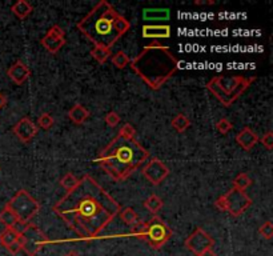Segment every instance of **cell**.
<instances>
[{"mask_svg":"<svg viewBox=\"0 0 273 256\" xmlns=\"http://www.w3.org/2000/svg\"><path fill=\"white\" fill-rule=\"evenodd\" d=\"M52 210L80 239L91 240L120 214L121 206L92 176L84 175Z\"/></svg>","mask_w":273,"mask_h":256,"instance_id":"6da1fadb","label":"cell"},{"mask_svg":"<svg viewBox=\"0 0 273 256\" xmlns=\"http://www.w3.org/2000/svg\"><path fill=\"white\" fill-rule=\"evenodd\" d=\"M150 152L136 140L116 136L97 156V163L112 179L121 182L138 171Z\"/></svg>","mask_w":273,"mask_h":256,"instance_id":"7a4b0ae2","label":"cell"},{"mask_svg":"<svg viewBox=\"0 0 273 256\" xmlns=\"http://www.w3.org/2000/svg\"><path fill=\"white\" fill-rule=\"evenodd\" d=\"M129 65L151 90H159L176 72L179 60L168 47L155 40L133 57Z\"/></svg>","mask_w":273,"mask_h":256,"instance_id":"3957f363","label":"cell"},{"mask_svg":"<svg viewBox=\"0 0 273 256\" xmlns=\"http://www.w3.org/2000/svg\"><path fill=\"white\" fill-rule=\"evenodd\" d=\"M117 11L111 4L101 0L77 23V30L97 47L111 48L120 35L115 30Z\"/></svg>","mask_w":273,"mask_h":256,"instance_id":"277c9868","label":"cell"},{"mask_svg":"<svg viewBox=\"0 0 273 256\" xmlns=\"http://www.w3.org/2000/svg\"><path fill=\"white\" fill-rule=\"evenodd\" d=\"M254 80H256L254 76H215L208 81L207 90L224 107H231L232 104L253 84Z\"/></svg>","mask_w":273,"mask_h":256,"instance_id":"5b68a950","label":"cell"},{"mask_svg":"<svg viewBox=\"0 0 273 256\" xmlns=\"http://www.w3.org/2000/svg\"><path fill=\"white\" fill-rule=\"evenodd\" d=\"M132 233H135L136 236L148 241V244L155 249L162 248L163 245L172 237V229L163 222V219L156 215L148 222L139 223L138 226L133 227Z\"/></svg>","mask_w":273,"mask_h":256,"instance_id":"8992f818","label":"cell"},{"mask_svg":"<svg viewBox=\"0 0 273 256\" xmlns=\"http://www.w3.org/2000/svg\"><path fill=\"white\" fill-rule=\"evenodd\" d=\"M19 218L20 223L27 224L40 210V204L26 190H19L6 204Z\"/></svg>","mask_w":273,"mask_h":256,"instance_id":"52a82bcc","label":"cell"},{"mask_svg":"<svg viewBox=\"0 0 273 256\" xmlns=\"http://www.w3.org/2000/svg\"><path fill=\"white\" fill-rule=\"evenodd\" d=\"M47 241H48V237L46 236V233L32 223L24 224L23 228L20 229L19 244L22 247V251H24L28 256L38 255Z\"/></svg>","mask_w":273,"mask_h":256,"instance_id":"ba28073f","label":"cell"},{"mask_svg":"<svg viewBox=\"0 0 273 256\" xmlns=\"http://www.w3.org/2000/svg\"><path fill=\"white\" fill-rule=\"evenodd\" d=\"M224 196L225 200V212H229L232 216H240L252 206V199L244 191L232 188Z\"/></svg>","mask_w":273,"mask_h":256,"instance_id":"9c48e42d","label":"cell"},{"mask_svg":"<svg viewBox=\"0 0 273 256\" xmlns=\"http://www.w3.org/2000/svg\"><path fill=\"white\" fill-rule=\"evenodd\" d=\"M185 247L189 249L191 252H193L196 256L200 255L204 249L213 248L215 245V240L209 236L203 228H196L187 239H185Z\"/></svg>","mask_w":273,"mask_h":256,"instance_id":"30bf717a","label":"cell"},{"mask_svg":"<svg viewBox=\"0 0 273 256\" xmlns=\"http://www.w3.org/2000/svg\"><path fill=\"white\" fill-rule=\"evenodd\" d=\"M168 175H170V168L160 159H156V157L151 159L143 168V176L154 186L162 183Z\"/></svg>","mask_w":273,"mask_h":256,"instance_id":"8fae6325","label":"cell"},{"mask_svg":"<svg viewBox=\"0 0 273 256\" xmlns=\"http://www.w3.org/2000/svg\"><path fill=\"white\" fill-rule=\"evenodd\" d=\"M40 43L50 54H58L66 44V34H64L62 27L52 26L50 30L47 31V34L43 36Z\"/></svg>","mask_w":273,"mask_h":256,"instance_id":"7c38bea8","label":"cell"},{"mask_svg":"<svg viewBox=\"0 0 273 256\" xmlns=\"http://www.w3.org/2000/svg\"><path fill=\"white\" fill-rule=\"evenodd\" d=\"M38 130L39 128L36 127V124L28 118L20 119L19 122L15 124V127L12 128L14 134L18 136L20 142L23 143H28L30 140H32L38 134Z\"/></svg>","mask_w":273,"mask_h":256,"instance_id":"4fadbf2b","label":"cell"},{"mask_svg":"<svg viewBox=\"0 0 273 256\" xmlns=\"http://www.w3.org/2000/svg\"><path fill=\"white\" fill-rule=\"evenodd\" d=\"M7 75L15 84L22 86L28 77L31 76V69L28 68L23 61L18 60L7 69Z\"/></svg>","mask_w":273,"mask_h":256,"instance_id":"5bb4252c","label":"cell"},{"mask_svg":"<svg viewBox=\"0 0 273 256\" xmlns=\"http://www.w3.org/2000/svg\"><path fill=\"white\" fill-rule=\"evenodd\" d=\"M171 36V27L167 26V24H158V26H154V24H147V26H143V38L147 39H154V40H158V39H168Z\"/></svg>","mask_w":273,"mask_h":256,"instance_id":"9a60e30c","label":"cell"},{"mask_svg":"<svg viewBox=\"0 0 273 256\" xmlns=\"http://www.w3.org/2000/svg\"><path fill=\"white\" fill-rule=\"evenodd\" d=\"M236 142L244 151H250L258 143V136L249 127H245L236 135Z\"/></svg>","mask_w":273,"mask_h":256,"instance_id":"2e32d148","label":"cell"},{"mask_svg":"<svg viewBox=\"0 0 273 256\" xmlns=\"http://www.w3.org/2000/svg\"><path fill=\"white\" fill-rule=\"evenodd\" d=\"M0 223L4 224L6 228H16L18 229V226L19 224H23L20 223L19 218L14 214V211L10 210L7 206H4V208L0 211Z\"/></svg>","mask_w":273,"mask_h":256,"instance_id":"e0dca14e","label":"cell"},{"mask_svg":"<svg viewBox=\"0 0 273 256\" xmlns=\"http://www.w3.org/2000/svg\"><path fill=\"white\" fill-rule=\"evenodd\" d=\"M170 10L168 8H147L143 11V19L155 22V20L170 19Z\"/></svg>","mask_w":273,"mask_h":256,"instance_id":"ac0fdd59","label":"cell"},{"mask_svg":"<svg viewBox=\"0 0 273 256\" xmlns=\"http://www.w3.org/2000/svg\"><path fill=\"white\" fill-rule=\"evenodd\" d=\"M89 111L81 104H75L68 111V118L75 124H83L88 119Z\"/></svg>","mask_w":273,"mask_h":256,"instance_id":"d6986e66","label":"cell"},{"mask_svg":"<svg viewBox=\"0 0 273 256\" xmlns=\"http://www.w3.org/2000/svg\"><path fill=\"white\" fill-rule=\"evenodd\" d=\"M32 6L26 0H19V2H16L14 6L11 7L12 14L16 16V18H19V19H26L30 14L32 12Z\"/></svg>","mask_w":273,"mask_h":256,"instance_id":"ffe728a7","label":"cell"},{"mask_svg":"<svg viewBox=\"0 0 273 256\" xmlns=\"http://www.w3.org/2000/svg\"><path fill=\"white\" fill-rule=\"evenodd\" d=\"M20 231L16 228H4V231L0 232V244L3 245L4 248L7 245L12 244L14 241L19 240Z\"/></svg>","mask_w":273,"mask_h":256,"instance_id":"44dd1931","label":"cell"},{"mask_svg":"<svg viewBox=\"0 0 273 256\" xmlns=\"http://www.w3.org/2000/svg\"><path fill=\"white\" fill-rule=\"evenodd\" d=\"M171 126H172V128L176 131V132L183 134V132H185V131L189 128V126H191V120H189L184 114H177L176 116L172 119Z\"/></svg>","mask_w":273,"mask_h":256,"instance_id":"7402d4cb","label":"cell"},{"mask_svg":"<svg viewBox=\"0 0 273 256\" xmlns=\"http://www.w3.org/2000/svg\"><path fill=\"white\" fill-rule=\"evenodd\" d=\"M120 219L123 220L127 226L129 227H136L140 223V219H139V215L136 214L135 211L132 208H124V210L120 211L119 214Z\"/></svg>","mask_w":273,"mask_h":256,"instance_id":"603a6c76","label":"cell"},{"mask_svg":"<svg viewBox=\"0 0 273 256\" xmlns=\"http://www.w3.org/2000/svg\"><path fill=\"white\" fill-rule=\"evenodd\" d=\"M143 204H144V207H146L147 210L150 211L151 214L156 215L159 211L162 210L163 204H164V203H163V200L160 199L158 195H151V196H148L146 200H144V203H143Z\"/></svg>","mask_w":273,"mask_h":256,"instance_id":"cb8c5ba5","label":"cell"},{"mask_svg":"<svg viewBox=\"0 0 273 256\" xmlns=\"http://www.w3.org/2000/svg\"><path fill=\"white\" fill-rule=\"evenodd\" d=\"M91 55H92V57L97 63L104 64L111 57V50L109 48H104V47L95 46V48L91 51Z\"/></svg>","mask_w":273,"mask_h":256,"instance_id":"d4e9b609","label":"cell"},{"mask_svg":"<svg viewBox=\"0 0 273 256\" xmlns=\"http://www.w3.org/2000/svg\"><path fill=\"white\" fill-rule=\"evenodd\" d=\"M250 184H252V179H250L248 174H245V172H241V174H239L233 179V188L240 190V191H245Z\"/></svg>","mask_w":273,"mask_h":256,"instance_id":"484cf974","label":"cell"},{"mask_svg":"<svg viewBox=\"0 0 273 256\" xmlns=\"http://www.w3.org/2000/svg\"><path fill=\"white\" fill-rule=\"evenodd\" d=\"M112 64L117 67V68H125L129 63H131V59L128 57L127 54H124L123 51H119V52H116L113 56L111 57Z\"/></svg>","mask_w":273,"mask_h":256,"instance_id":"4316f807","label":"cell"},{"mask_svg":"<svg viewBox=\"0 0 273 256\" xmlns=\"http://www.w3.org/2000/svg\"><path fill=\"white\" fill-rule=\"evenodd\" d=\"M77 183H79V179H77L76 176L71 174V172H67L66 175L63 176L62 179H60V186H62L67 192L73 190V188L76 187Z\"/></svg>","mask_w":273,"mask_h":256,"instance_id":"83f0119b","label":"cell"},{"mask_svg":"<svg viewBox=\"0 0 273 256\" xmlns=\"http://www.w3.org/2000/svg\"><path fill=\"white\" fill-rule=\"evenodd\" d=\"M129 28H131V23L128 22L124 16L121 15H117V18H116L115 20V30L116 32L120 35V36H123L124 34H127L128 31H129Z\"/></svg>","mask_w":273,"mask_h":256,"instance_id":"f1b7e54d","label":"cell"},{"mask_svg":"<svg viewBox=\"0 0 273 256\" xmlns=\"http://www.w3.org/2000/svg\"><path fill=\"white\" fill-rule=\"evenodd\" d=\"M117 136H120V138H123V139H127V140H135L136 131L135 128L132 127V124L125 123V124H123V127L120 128Z\"/></svg>","mask_w":273,"mask_h":256,"instance_id":"f546056e","label":"cell"},{"mask_svg":"<svg viewBox=\"0 0 273 256\" xmlns=\"http://www.w3.org/2000/svg\"><path fill=\"white\" fill-rule=\"evenodd\" d=\"M38 124H39V127H40V128H43V130H51V128L54 127L55 120L50 114L44 112V114L40 115Z\"/></svg>","mask_w":273,"mask_h":256,"instance_id":"4dcf8cb0","label":"cell"},{"mask_svg":"<svg viewBox=\"0 0 273 256\" xmlns=\"http://www.w3.org/2000/svg\"><path fill=\"white\" fill-rule=\"evenodd\" d=\"M258 233H260V236L266 239V240H270L273 237V224L270 220L265 222L262 224L260 228H258Z\"/></svg>","mask_w":273,"mask_h":256,"instance_id":"1f68e13d","label":"cell"},{"mask_svg":"<svg viewBox=\"0 0 273 256\" xmlns=\"http://www.w3.org/2000/svg\"><path fill=\"white\" fill-rule=\"evenodd\" d=\"M216 128H217V131H219L221 135H227L228 132L233 128V124H232L227 118H223V119H220L219 122H217Z\"/></svg>","mask_w":273,"mask_h":256,"instance_id":"d6a6232c","label":"cell"},{"mask_svg":"<svg viewBox=\"0 0 273 256\" xmlns=\"http://www.w3.org/2000/svg\"><path fill=\"white\" fill-rule=\"evenodd\" d=\"M104 119H105V123H107L109 127H116L120 123V120H121V119H120V115L115 111L108 112Z\"/></svg>","mask_w":273,"mask_h":256,"instance_id":"836d02e7","label":"cell"},{"mask_svg":"<svg viewBox=\"0 0 273 256\" xmlns=\"http://www.w3.org/2000/svg\"><path fill=\"white\" fill-rule=\"evenodd\" d=\"M258 142H261V144L265 147L266 149L273 148V132H266L261 139H258Z\"/></svg>","mask_w":273,"mask_h":256,"instance_id":"e575fe53","label":"cell"},{"mask_svg":"<svg viewBox=\"0 0 273 256\" xmlns=\"http://www.w3.org/2000/svg\"><path fill=\"white\" fill-rule=\"evenodd\" d=\"M6 249H7L8 252L11 253V255H18V253L22 251V247H20V244H19V240L14 241L12 244L7 245V247H6Z\"/></svg>","mask_w":273,"mask_h":256,"instance_id":"d590c367","label":"cell"},{"mask_svg":"<svg viewBox=\"0 0 273 256\" xmlns=\"http://www.w3.org/2000/svg\"><path fill=\"white\" fill-rule=\"evenodd\" d=\"M199 256H216L215 251H213V248H208V249H204L203 252L200 253Z\"/></svg>","mask_w":273,"mask_h":256,"instance_id":"8d00e7d4","label":"cell"},{"mask_svg":"<svg viewBox=\"0 0 273 256\" xmlns=\"http://www.w3.org/2000/svg\"><path fill=\"white\" fill-rule=\"evenodd\" d=\"M6 104H7V99H6V96L0 92V110L6 107Z\"/></svg>","mask_w":273,"mask_h":256,"instance_id":"74e56055","label":"cell"},{"mask_svg":"<svg viewBox=\"0 0 273 256\" xmlns=\"http://www.w3.org/2000/svg\"><path fill=\"white\" fill-rule=\"evenodd\" d=\"M64 256H80V255H79V252H76V251H69V252H67Z\"/></svg>","mask_w":273,"mask_h":256,"instance_id":"f35d334b","label":"cell"}]
</instances>
